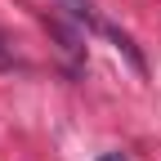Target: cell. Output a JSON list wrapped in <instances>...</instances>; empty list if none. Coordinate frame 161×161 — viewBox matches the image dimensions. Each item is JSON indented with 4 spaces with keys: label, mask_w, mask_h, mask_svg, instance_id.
Listing matches in <instances>:
<instances>
[{
    "label": "cell",
    "mask_w": 161,
    "mask_h": 161,
    "mask_svg": "<svg viewBox=\"0 0 161 161\" xmlns=\"http://www.w3.org/2000/svg\"><path fill=\"white\" fill-rule=\"evenodd\" d=\"M0 67H14V54L5 49V36H0Z\"/></svg>",
    "instance_id": "1"
},
{
    "label": "cell",
    "mask_w": 161,
    "mask_h": 161,
    "mask_svg": "<svg viewBox=\"0 0 161 161\" xmlns=\"http://www.w3.org/2000/svg\"><path fill=\"white\" fill-rule=\"evenodd\" d=\"M98 161H125V157H121V152H103V157H98Z\"/></svg>",
    "instance_id": "2"
}]
</instances>
